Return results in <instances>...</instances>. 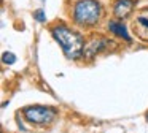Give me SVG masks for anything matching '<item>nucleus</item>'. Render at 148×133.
<instances>
[{
  "label": "nucleus",
  "instance_id": "obj_9",
  "mask_svg": "<svg viewBox=\"0 0 148 133\" xmlns=\"http://www.w3.org/2000/svg\"><path fill=\"white\" fill-rule=\"evenodd\" d=\"M35 19H37V21H45V14H43V11H42V10L35 11Z\"/></svg>",
  "mask_w": 148,
  "mask_h": 133
},
{
  "label": "nucleus",
  "instance_id": "obj_6",
  "mask_svg": "<svg viewBox=\"0 0 148 133\" xmlns=\"http://www.w3.org/2000/svg\"><path fill=\"white\" fill-rule=\"evenodd\" d=\"M108 30L112 32V33H115L116 37L123 38V40H126V41H131V38H129V33H127V30H126L124 24H121V22L110 21V22H108Z\"/></svg>",
  "mask_w": 148,
  "mask_h": 133
},
{
  "label": "nucleus",
  "instance_id": "obj_4",
  "mask_svg": "<svg viewBox=\"0 0 148 133\" xmlns=\"http://www.w3.org/2000/svg\"><path fill=\"white\" fill-rule=\"evenodd\" d=\"M132 30L140 40L148 41V8H143L137 13L132 21Z\"/></svg>",
  "mask_w": 148,
  "mask_h": 133
},
{
  "label": "nucleus",
  "instance_id": "obj_2",
  "mask_svg": "<svg viewBox=\"0 0 148 133\" xmlns=\"http://www.w3.org/2000/svg\"><path fill=\"white\" fill-rule=\"evenodd\" d=\"M102 8L96 0H78L73 6V19L81 25H96L100 21Z\"/></svg>",
  "mask_w": 148,
  "mask_h": 133
},
{
  "label": "nucleus",
  "instance_id": "obj_1",
  "mask_svg": "<svg viewBox=\"0 0 148 133\" xmlns=\"http://www.w3.org/2000/svg\"><path fill=\"white\" fill-rule=\"evenodd\" d=\"M53 37L61 44L62 51L69 59H78L81 56V52H83V38H81L80 33L65 27L64 24H59L53 29Z\"/></svg>",
  "mask_w": 148,
  "mask_h": 133
},
{
  "label": "nucleus",
  "instance_id": "obj_7",
  "mask_svg": "<svg viewBox=\"0 0 148 133\" xmlns=\"http://www.w3.org/2000/svg\"><path fill=\"white\" fill-rule=\"evenodd\" d=\"M103 46H105V40H102V38H94V40L86 46V49H84V54H86L88 57H92L94 54L99 52V51L102 49Z\"/></svg>",
  "mask_w": 148,
  "mask_h": 133
},
{
  "label": "nucleus",
  "instance_id": "obj_5",
  "mask_svg": "<svg viewBox=\"0 0 148 133\" xmlns=\"http://www.w3.org/2000/svg\"><path fill=\"white\" fill-rule=\"evenodd\" d=\"M134 6H135V2H134V0H118V2L115 3V8H113V11H115L116 18L124 19V18H127V16L132 13Z\"/></svg>",
  "mask_w": 148,
  "mask_h": 133
},
{
  "label": "nucleus",
  "instance_id": "obj_8",
  "mask_svg": "<svg viewBox=\"0 0 148 133\" xmlns=\"http://www.w3.org/2000/svg\"><path fill=\"white\" fill-rule=\"evenodd\" d=\"M2 60H3V63H7V65H11V63L16 62V56L11 52H3L2 54Z\"/></svg>",
  "mask_w": 148,
  "mask_h": 133
},
{
  "label": "nucleus",
  "instance_id": "obj_3",
  "mask_svg": "<svg viewBox=\"0 0 148 133\" xmlns=\"http://www.w3.org/2000/svg\"><path fill=\"white\" fill-rule=\"evenodd\" d=\"M26 120L35 125H46L56 117V109L46 106H29L23 111Z\"/></svg>",
  "mask_w": 148,
  "mask_h": 133
}]
</instances>
